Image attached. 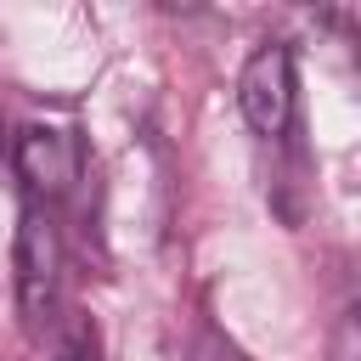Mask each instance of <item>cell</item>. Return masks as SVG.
Instances as JSON below:
<instances>
[{"mask_svg":"<svg viewBox=\"0 0 361 361\" xmlns=\"http://www.w3.org/2000/svg\"><path fill=\"white\" fill-rule=\"evenodd\" d=\"M56 282H62V254H56V231L39 209H23L17 220V310L23 327L39 333L56 310Z\"/></svg>","mask_w":361,"mask_h":361,"instance_id":"obj_1","label":"cell"},{"mask_svg":"<svg viewBox=\"0 0 361 361\" xmlns=\"http://www.w3.org/2000/svg\"><path fill=\"white\" fill-rule=\"evenodd\" d=\"M237 107H243V118H248L254 135H282L288 130V118H293V51L282 39L259 45L243 62Z\"/></svg>","mask_w":361,"mask_h":361,"instance_id":"obj_2","label":"cell"},{"mask_svg":"<svg viewBox=\"0 0 361 361\" xmlns=\"http://www.w3.org/2000/svg\"><path fill=\"white\" fill-rule=\"evenodd\" d=\"M17 175L45 192V197H62L73 180H79V141L56 124H28L17 135Z\"/></svg>","mask_w":361,"mask_h":361,"instance_id":"obj_3","label":"cell"},{"mask_svg":"<svg viewBox=\"0 0 361 361\" xmlns=\"http://www.w3.org/2000/svg\"><path fill=\"white\" fill-rule=\"evenodd\" d=\"M62 361H90V350H85V344H68V350H62Z\"/></svg>","mask_w":361,"mask_h":361,"instance_id":"obj_4","label":"cell"}]
</instances>
